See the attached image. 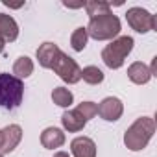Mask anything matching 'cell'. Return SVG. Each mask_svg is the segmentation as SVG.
<instances>
[{
  "mask_svg": "<svg viewBox=\"0 0 157 157\" xmlns=\"http://www.w3.org/2000/svg\"><path fill=\"white\" fill-rule=\"evenodd\" d=\"M155 133V122L150 117H140L137 118L124 135V142L131 151H139L142 148H146V144L150 142V139Z\"/></svg>",
  "mask_w": 157,
  "mask_h": 157,
  "instance_id": "obj_1",
  "label": "cell"
},
{
  "mask_svg": "<svg viewBox=\"0 0 157 157\" xmlns=\"http://www.w3.org/2000/svg\"><path fill=\"white\" fill-rule=\"evenodd\" d=\"M24 96V83L13 74H0V107L13 111L21 105Z\"/></svg>",
  "mask_w": 157,
  "mask_h": 157,
  "instance_id": "obj_2",
  "label": "cell"
},
{
  "mask_svg": "<svg viewBox=\"0 0 157 157\" xmlns=\"http://www.w3.org/2000/svg\"><path fill=\"white\" fill-rule=\"evenodd\" d=\"M85 30H87L89 37L96 39V41H107V39H113L120 33V21L117 15H113L109 11V13L93 17Z\"/></svg>",
  "mask_w": 157,
  "mask_h": 157,
  "instance_id": "obj_3",
  "label": "cell"
},
{
  "mask_svg": "<svg viewBox=\"0 0 157 157\" xmlns=\"http://www.w3.org/2000/svg\"><path fill=\"white\" fill-rule=\"evenodd\" d=\"M131 50H133V39L128 35H122L102 50V59L109 68H120Z\"/></svg>",
  "mask_w": 157,
  "mask_h": 157,
  "instance_id": "obj_4",
  "label": "cell"
},
{
  "mask_svg": "<svg viewBox=\"0 0 157 157\" xmlns=\"http://www.w3.org/2000/svg\"><path fill=\"white\" fill-rule=\"evenodd\" d=\"M52 70L61 78L63 82H67V83H78V82L82 80V68L78 67V63L72 57H68L63 52L57 56L56 63L52 65Z\"/></svg>",
  "mask_w": 157,
  "mask_h": 157,
  "instance_id": "obj_5",
  "label": "cell"
},
{
  "mask_svg": "<svg viewBox=\"0 0 157 157\" xmlns=\"http://www.w3.org/2000/svg\"><path fill=\"white\" fill-rule=\"evenodd\" d=\"M126 19H128V24H129L135 32H139V33L151 32V30H155V26H157L155 15H151L150 11L142 10V8H131V10H128Z\"/></svg>",
  "mask_w": 157,
  "mask_h": 157,
  "instance_id": "obj_6",
  "label": "cell"
},
{
  "mask_svg": "<svg viewBox=\"0 0 157 157\" xmlns=\"http://www.w3.org/2000/svg\"><path fill=\"white\" fill-rule=\"evenodd\" d=\"M122 113H124L122 102H120L118 98H115V96H107V98H104L102 104L98 105V113H96V115H100V117H102L104 120H107V122H115V120H118V118L122 117Z\"/></svg>",
  "mask_w": 157,
  "mask_h": 157,
  "instance_id": "obj_7",
  "label": "cell"
},
{
  "mask_svg": "<svg viewBox=\"0 0 157 157\" xmlns=\"http://www.w3.org/2000/svg\"><path fill=\"white\" fill-rule=\"evenodd\" d=\"M74 157H96V144L89 137H76L70 142Z\"/></svg>",
  "mask_w": 157,
  "mask_h": 157,
  "instance_id": "obj_8",
  "label": "cell"
},
{
  "mask_svg": "<svg viewBox=\"0 0 157 157\" xmlns=\"http://www.w3.org/2000/svg\"><path fill=\"white\" fill-rule=\"evenodd\" d=\"M2 133H4V142H2V148H0V153H10L19 146V142L22 139V129H21V126L11 124V126L4 128Z\"/></svg>",
  "mask_w": 157,
  "mask_h": 157,
  "instance_id": "obj_9",
  "label": "cell"
},
{
  "mask_svg": "<svg viewBox=\"0 0 157 157\" xmlns=\"http://www.w3.org/2000/svg\"><path fill=\"white\" fill-rule=\"evenodd\" d=\"M59 54H61V50H59L57 44H54V43H44V44H41L39 50H37L39 65L44 67V68H52V65L56 63V59H57Z\"/></svg>",
  "mask_w": 157,
  "mask_h": 157,
  "instance_id": "obj_10",
  "label": "cell"
},
{
  "mask_svg": "<svg viewBox=\"0 0 157 157\" xmlns=\"http://www.w3.org/2000/svg\"><path fill=\"white\" fill-rule=\"evenodd\" d=\"M41 144L48 150H54V148H61L65 144V133L59 129V128H46L43 133H41Z\"/></svg>",
  "mask_w": 157,
  "mask_h": 157,
  "instance_id": "obj_11",
  "label": "cell"
},
{
  "mask_svg": "<svg viewBox=\"0 0 157 157\" xmlns=\"http://www.w3.org/2000/svg\"><path fill=\"white\" fill-rule=\"evenodd\" d=\"M0 37L6 43L8 41L13 43L19 37V26H17L15 19L10 15H4V13H0Z\"/></svg>",
  "mask_w": 157,
  "mask_h": 157,
  "instance_id": "obj_12",
  "label": "cell"
},
{
  "mask_svg": "<svg viewBox=\"0 0 157 157\" xmlns=\"http://www.w3.org/2000/svg\"><path fill=\"white\" fill-rule=\"evenodd\" d=\"M128 78H129L133 83H137V85H144V83L150 82L151 72H150V68H148L144 63L135 61V63L129 65V68H128Z\"/></svg>",
  "mask_w": 157,
  "mask_h": 157,
  "instance_id": "obj_13",
  "label": "cell"
},
{
  "mask_svg": "<svg viewBox=\"0 0 157 157\" xmlns=\"http://www.w3.org/2000/svg\"><path fill=\"white\" fill-rule=\"evenodd\" d=\"M61 122H63V128L68 129V131H72V133L82 131V129L85 128V124H87V120H85L80 113H78L76 109H72V111H65L63 117H61Z\"/></svg>",
  "mask_w": 157,
  "mask_h": 157,
  "instance_id": "obj_14",
  "label": "cell"
},
{
  "mask_svg": "<svg viewBox=\"0 0 157 157\" xmlns=\"http://www.w3.org/2000/svg\"><path fill=\"white\" fill-rule=\"evenodd\" d=\"M32 72H33V61L28 56H21L13 65V76L22 80V78H28Z\"/></svg>",
  "mask_w": 157,
  "mask_h": 157,
  "instance_id": "obj_15",
  "label": "cell"
},
{
  "mask_svg": "<svg viewBox=\"0 0 157 157\" xmlns=\"http://www.w3.org/2000/svg\"><path fill=\"white\" fill-rule=\"evenodd\" d=\"M52 100H54V104H57L59 107H68V105L72 104L74 96H72V93H70L67 87H56V89L52 91Z\"/></svg>",
  "mask_w": 157,
  "mask_h": 157,
  "instance_id": "obj_16",
  "label": "cell"
},
{
  "mask_svg": "<svg viewBox=\"0 0 157 157\" xmlns=\"http://www.w3.org/2000/svg\"><path fill=\"white\" fill-rule=\"evenodd\" d=\"M82 78H83V82H87L89 85H98L104 82V72L98 68V67H85L82 70Z\"/></svg>",
  "mask_w": 157,
  "mask_h": 157,
  "instance_id": "obj_17",
  "label": "cell"
},
{
  "mask_svg": "<svg viewBox=\"0 0 157 157\" xmlns=\"http://www.w3.org/2000/svg\"><path fill=\"white\" fill-rule=\"evenodd\" d=\"M87 39H89V35H87L85 28H76L74 33L70 35V44H72V48L76 52H82L87 46Z\"/></svg>",
  "mask_w": 157,
  "mask_h": 157,
  "instance_id": "obj_18",
  "label": "cell"
},
{
  "mask_svg": "<svg viewBox=\"0 0 157 157\" xmlns=\"http://www.w3.org/2000/svg\"><path fill=\"white\" fill-rule=\"evenodd\" d=\"M85 10H87V13H89V19H93V17L109 13L111 4H109V2H96V0H93V2H85Z\"/></svg>",
  "mask_w": 157,
  "mask_h": 157,
  "instance_id": "obj_19",
  "label": "cell"
},
{
  "mask_svg": "<svg viewBox=\"0 0 157 157\" xmlns=\"http://www.w3.org/2000/svg\"><path fill=\"white\" fill-rule=\"evenodd\" d=\"M76 111L80 113L85 120H91V118H94V117H96V113H98V105H96V104H93V102H82L80 105L76 107Z\"/></svg>",
  "mask_w": 157,
  "mask_h": 157,
  "instance_id": "obj_20",
  "label": "cell"
},
{
  "mask_svg": "<svg viewBox=\"0 0 157 157\" xmlns=\"http://www.w3.org/2000/svg\"><path fill=\"white\" fill-rule=\"evenodd\" d=\"M54 157H70L67 151H57V153H54Z\"/></svg>",
  "mask_w": 157,
  "mask_h": 157,
  "instance_id": "obj_21",
  "label": "cell"
},
{
  "mask_svg": "<svg viewBox=\"0 0 157 157\" xmlns=\"http://www.w3.org/2000/svg\"><path fill=\"white\" fill-rule=\"evenodd\" d=\"M4 46H6V41H4L2 37H0V54H2V52H4Z\"/></svg>",
  "mask_w": 157,
  "mask_h": 157,
  "instance_id": "obj_22",
  "label": "cell"
},
{
  "mask_svg": "<svg viewBox=\"0 0 157 157\" xmlns=\"http://www.w3.org/2000/svg\"><path fill=\"white\" fill-rule=\"evenodd\" d=\"M2 142H4V133H2V129H0V148H2Z\"/></svg>",
  "mask_w": 157,
  "mask_h": 157,
  "instance_id": "obj_23",
  "label": "cell"
},
{
  "mask_svg": "<svg viewBox=\"0 0 157 157\" xmlns=\"http://www.w3.org/2000/svg\"><path fill=\"white\" fill-rule=\"evenodd\" d=\"M0 157H2V153H0Z\"/></svg>",
  "mask_w": 157,
  "mask_h": 157,
  "instance_id": "obj_24",
  "label": "cell"
}]
</instances>
